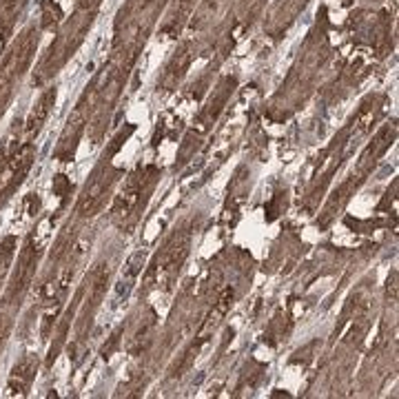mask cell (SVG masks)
<instances>
[{
  "label": "cell",
  "mask_w": 399,
  "mask_h": 399,
  "mask_svg": "<svg viewBox=\"0 0 399 399\" xmlns=\"http://www.w3.org/2000/svg\"><path fill=\"white\" fill-rule=\"evenodd\" d=\"M142 266H144V253L138 251V253L131 255V260H129V264H127V275H138L140 271H142Z\"/></svg>",
  "instance_id": "cell-1"
},
{
  "label": "cell",
  "mask_w": 399,
  "mask_h": 399,
  "mask_svg": "<svg viewBox=\"0 0 399 399\" xmlns=\"http://www.w3.org/2000/svg\"><path fill=\"white\" fill-rule=\"evenodd\" d=\"M231 302H233V291H231V288H226V291H224V295L220 297V304L216 306V313H218V315H224V313L229 311Z\"/></svg>",
  "instance_id": "cell-2"
}]
</instances>
